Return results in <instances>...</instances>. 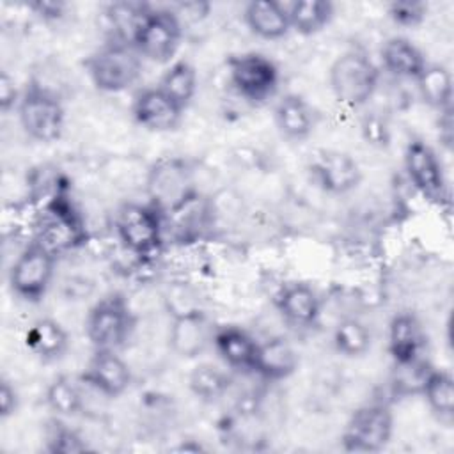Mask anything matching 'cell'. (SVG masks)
Returning a JSON list of instances; mask_svg holds the SVG:
<instances>
[{
	"instance_id": "obj_1",
	"label": "cell",
	"mask_w": 454,
	"mask_h": 454,
	"mask_svg": "<svg viewBox=\"0 0 454 454\" xmlns=\"http://www.w3.org/2000/svg\"><path fill=\"white\" fill-rule=\"evenodd\" d=\"M83 66L98 90L119 94L140 80L144 59L133 44L112 39L90 53Z\"/></svg>"
},
{
	"instance_id": "obj_2",
	"label": "cell",
	"mask_w": 454,
	"mask_h": 454,
	"mask_svg": "<svg viewBox=\"0 0 454 454\" xmlns=\"http://www.w3.org/2000/svg\"><path fill=\"white\" fill-rule=\"evenodd\" d=\"M25 135L41 144L57 142L66 126V110L55 90L37 80L27 82L16 106Z\"/></svg>"
},
{
	"instance_id": "obj_3",
	"label": "cell",
	"mask_w": 454,
	"mask_h": 454,
	"mask_svg": "<svg viewBox=\"0 0 454 454\" xmlns=\"http://www.w3.org/2000/svg\"><path fill=\"white\" fill-rule=\"evenodd\" d=\"M328 83L335 99L349 108H360L378 90L380 67L358 48L337 55L328 69Z\"/></svg>"
},
{
	"instance_id": "obj_4",
	"label": "cell",
	"mask_w": 454,
	"mask_h": 454,
	"mask_svg": "<svg viewBox=\"0 0 454 454\" xmlns=\"http://www.w3.org/2000/svg\"><path fill=\"white\" fill-rule=\"evenodd\" d=\"M145 192L163 216L177 215L197 199L193 174L181 158H160L145 174Z\"/></svg>"
},
{
	"instance_id": "obj_5",
	"label": "cell",
	"mask_w": 454,
	"mask_h": 454,
	"mask_svg": "<svg viewBox=\"0 0 454 454\" xmlns=\"http://www.w3.org/2000/svg\"><path fill=\"white\" fill-rule=\"evenodd\" d=\"M114 231L126 252L149 259L163 243V215L149 202H124L115 211Z\"/></svg>"
},
{
	"instance_id": "obj_6",
	"label": "cell",
	"mask_w": 454,
	"mask_h": 454,
	"mask_svg": "<svg viewBox=\"0 0 454 454\" xmlns=\"http://www.w3.org/2000/svg\"><path fill=\"white\" fill-rule=\"evenodd\" d=\"M137 317L121 293L98 300L85 317V335L94 349L119 351L131 337Z\"/></svg>"
},
{
	"instance_id": "obj_7",
	"label": "cell",
	"mask_w": 454,
	"mask_h": 454,
	"mask_svg": "<svg viewBox=\"0 0 454 454\" xmlns=\"http://www.w3.org/2000/svg\"><path fill=\"white\" fill-rule=\"evenodd\" d=\"M183 41V21L167 7H151L138 25L131 44L144 60L172 64Z\"/></svg>"
},
{
	"instance_id": "obj_8",
	"label": "cell",
	"mask_w": 454,
	"mask_h": 454,
	"mask_svg": "<svg viewBox=\"0 0 454 454\" xmlns=\"http://www.w3.org/2000/svg\"><path fill=\"white\" fill-rule=\"evenodd\" d=\"M55 262L57 255L37 239H32L9 268L7 282L12 294L28 303L41 301L53 280Z\"/></svg>"
},
{
	"instance_id": "obj_9",
	"label": "cell",
	"mask_w": 454,
	"mask_h": 454,
	"mask_svg": "<svg viewBox=\"0 0 454 454\" xmlns=\"http://www.w3.org/2000/svg\"><path fill=\"white\" fill-rule=\"evenodd\" d=\"M229 83L238 96L254 105L275 96L280 83L278 66L259 51H243L227 60Z\"/></svg>"
},
{
	"instance_id": "obj_10",
	"label": "cell",
	"mask_w": 454,
	"mask_h": 454,
	"mask_svg": "<svg viewBox=\"0 0 454 454\" xmlns=\"http://www.w3.org/2000/svg\"><path fill=\"white\" fill-rule=\"evenodd\" d=\"M394 434V415L383 403L356 408L344 424L340 445L346 452H380Z\"/></svg>"
},
{
	"instance_id": "obj_11",
	"label": "cell",
	"mask_w": 454,
	"mask_h": 454,
	"mask_svg": "<svg viewBox=\"0 0 454 454\" xmlns=\"http://www.w3.org/2000/svg\"><path fill=\"white\" fill-rule=\"evenodd\" d=\"M404 170L422 199L438 206L449 200V184L442 160L427 142L420 138L408 142L404 149Z\"/></svg>"
},
{
	"instance_id": "obj_12",
	"label": "cell",
	"mask_w": 454,
	"mask_h": 454,
	"mask_svg": "<svg viewBox=\"0 0 454 454\" xmlns=\"http://www.w3.org/2000/svg\"><path fill=\"white\" fill-rule=\"evenodd\" d=\"M34 239L43 243L55 255L83 241V227L80 216L74 213L66 197L57 195L48 204Z\"/></svg>"
},
{
	"instance_id": "obj_13",
	"label": "cell",
	"mask_w": 454,
	"mask_h": 454,
	"mask_svg": "<svg viewBox=\"0 0 454 454\" xmlns=\"http://www.w3.org/2000/svg\"><path fill=\"white\" fill-rule=\"evenodd\" d=\"M211 323L197 307H188L172 312L168 328V346L181 358H195L213 344Z\"/></svg>"
},
{
	"instance_id": "obj_14",
	"label": "cell",
	"mask_w": 454,
	"mask_h": 454,
	"mask_svg": "<svg viewBox=\"0 0 454 454\" xmlns=\"http://www.w3.org/2000/svg\"><path fill=\"white\" fill-rule=\"evenodd\" d=\"M312 177L325 193L346 195L362 183V168L349 153L323 149L312 161Z\"/></svg>"
},
{
	"instance_id": "obj_15",
	"label": "cell",
	"mask_w": 454,
	"mask_h": 454,
	"mask_svg": "<svg viewBox=\"0 0 454 454\" xmlns=\"http://www.w3.org/2000/svg\"><path fill=\"white\" fill-rule=\"evenodd\" d=\"M131 380V369L126 360L119 351L108 349H94L80 376L82 383L110 399L122 395L129 388Z\"/></svg>"
},
{
	"instance_id": "obj_16",
	"label": "cell",
	"mask_w": 454,
	"mask_h": 454,
	"mask_svg": "<svg viewBox=\"0 0 454 454\" xmlns=\"http://www.w3.org/2000/svg\"><path fill=\"white\" fill-rule=\"evenodd\" d=\"M181 110L156 85L137 92L131 103V115L138 126L154 133H168L177 129L183 121Z\"/></svg>"
},
{
	"instance_id": "obj_17",
	"label": "cell",
	"mask_w": 454,
	"mask_h": 454,
	"mask_svg": "<svg viewBox=\"0 0 454 454\" xmlns=\"http://www.w3.org/2000/svg\"><path fill=\"white\" fill-rule=\"evenodd\" d=\"M387 348L395 367L424 360L426 330L413 312H399L390 319Z\"/></svg>"
},
{
	"instance_id": "obj_18",
	"label": "cell",
	"mask_w": 454,
	"mask_h": 454,
	"mask_svg": "<svg viewBox=\"0 0 454 454\" xmlns=\"http://www.w3.org/2000/svg\"><path fill=\"white\" fill-rule=\"evenodd\" d=\"M275 307L289 325L300 328L316 325L321 314V300L307 282H289L280 287L275 296Z\"/></svg>"
},
{
	"instance_id": "obj_19",
	"label": "cell",
	"mask_w": 454,
	"mask_h": 454,
	"mask_svg": "<svg viewBox=\"0 0 454 454\" xmlns=\"http://www.w3.org/2000/svg\"><path fill=\"white\" fill-rule=\"evenodd\" d=\"M273 121L284 138L301 142L316 129L317 114L303 96L289 92L277 101L273 108Z\"/></svg>"
},
{
	"instance_id": "obj_20",
	"label": "cell",
	"mask_w": 454,
	"mask_h": 454,
	"mask_svg": "<svg viewBox=\"0 0 454 454\" xmlns=\"http://www.w3.org/2000/svg\"><path fill=\"white\" fill-rule=\"evenodd\" d=\"M257 346L259 340H255L247 330L239 326L225 325L215 328L213 348L222 358V362L231 369L254 372Z\"/></svg>"
},
{
	"instance_id": "obj_21",
	"label": "cell",
	"mask_w": 454,
	"mask_h": 454,
	"mask_svg": "<svg viewBox=\"0 0 454 454\" xmlns=\"http://www.w3.org/2000/svg\"><path fill=\"white\" fill-rule=\"evenodd\" d=\"M300 358L284 337H270L257 346L254 372L266 381H282L294 374Z\"/></svg>"
},
{
	"instance_id": "obj_22",
	"label": "cell",
	"mask_w": 454,
	"mask_h": 454,
	"mask_svg": "<svg viewBox=\"0 0 454 454\" xmlns=\"http://www.w3.org/2000/svg\"><path fill=\"white\" fill-rule=\"evenodd\" d=\"M248 30L266 41H278L291 32L286 4L277 0H252L243 9Z\"/></svg>"
},
{
	"instance_id": "obj_23",
	"label": "cell",
	"mask_w": 454,
	"mask_h": 454,
	"mask_svg": "<svg viewBox=\"0 0 454 454\" xmlns=\"http://www.w3.org/2000/svg\"><path fill=\"white\" fill-rule=\"evenodd\" d=\"M380 60L390 74L413 82L427 66V59L422 50L411 39L403 35H392L383 43Z\"/></svg>"
},
{
	"instance_id": "obj_24",
	"label": "cell",
	"mask_w": 454,
	"mask_h": 454,
	"mask_svg": "<svg viewBox=\"0 0 454 454\" xmlns=\"http://www.w3.org/2000/svg\"><path fill=\"white\" fill-rule=\"evenodd\" d=\"M25 346L35 358L43 362H55L66 355L69 348V335L59 321L41 317L27 330Z\"/></svg>"
},
{
	"instance_id": "obj_25",
	"label": "cell",
	"mask_w": 454,
	"mask_h": 454,
	"mask_svg": "<svg viewBox=\"0 0 454 454\" xmlns=\"http://www.w3.org/2000/svg\"><path fill=\"white\" fill-rule=\"evenodd\" d=\"M420 99L438 114L452 112V98H454V83L450 71L442 64H431L424 67V71L415 80Z\"/></svg>"
},
{
	"instance_id": "obj_26",
	"label": "cell",
	"mask_w": 454,
	"mask_h": 454,
	"mask_svg": "<svg viewBox=\"0 0 454 454\" xmlns=\"http://www.w3.org/2000/svg\"><path fill=\"white\" fill-rule=\"evenodd\" d=\"M431 413L445 424L454 419V378L445 369L429 367L426 372L420 390Z\"/></svg>"
},
{
	"instance_id": "obj_27",
	"label": "cell",
	"mask_w": 454,
	"mask_h": 454,
	"mask_svg": "<svg viewBox=\"0 0 454 454\" xmlns=\"http://www.w3.org/2000/svg\"><path fill=\"white\" fill-rule=\"evenodd\" d=\"M291 30L300 35L321 32L333 18L335 7L328 0H294L286 4Z\"/></svg>"
},
{
	"instance_id": "obj_28",
	"label": "cell",
	"mask_w": 454,
	"mask_h": 454,
	"mask_svg": "<svg viewBox=\"0 0 454 454\" xmlns=\"http://www.w3.org/2000/svg\"><path fill=\"white\" fill-rule=\"evenodd\" d=\"M156 87L165 96H168L181 110H186L188 105L192 103V99L195 98V92H197V87H199L197 71L184 59L174 60L163 71Z\"/></svg>"
},
{
	"instance_id": "obj_29",
	"label": "cell",
	"mask_w": 454,
	"mask_h": 454,
	"mask_svg": "<svg viewBox=\"0 0 454 454\" xmlns=\"http://www.w3.org/2000/svg\"><path fill=\"white\" fill-rule=\"evenodd\" d=\"M232 378L231 374L211 362L197 364L188 374V388L190 392L206 403H213L227 394L231 388Z\"/></svg>"
},
{
	"instance_id": "obj_30",
	"label": "cell",
	"mask_w": 454,
	"mask_h": 454,
	"mask_svg": "<svg viewBox=\"0 0 454 454\" xmlns=\"http://www.w3.org/2000/svg\"><path fill=\"white\" fill-rule=\"evenodd\" d=\"M82 383V381H80ZM69 376H57L44 392L46 406L60 419H73L83 411V392Z\"/></svg>"
},
{
	"instance_id": "obj_31",
	"label": "cell",
	"mask_w": 454,
	"mask_h": 454,
	"mask_svg": "<svg viewBox=\"0 0 454 454\" xmlns=\"http://www.w3.org/2000/svg\"><path fill=\"white\" fill-rule=\"evenodd\" d=\"M332 344L342 356L358 358L371 349L372 335L365 323L356 317H346L335 325Z\"/></svg>"
},
{
	"instance_id": "obj_32",
	"label": "cell",
	"mask_w": 454,
	"mask_h": 454,
	"mask_svg": "<svg viewBox=\"0 0 454 454\" xmlns=\"http://www.w3.org/2000/svg\"><path fill=\"white\" fill-rule=\"evenodd\" d=\"M89 447L85 440L60 417H55L46 429V450L53 454H74L85 452Z\"/></svg>"
},
{
	"instance_id": "obj_33",
	"label": "cell",
	"mask_w": 454,
	"mask_h": 454,
	"mask_svg": "<svg viewBox=\"0 0 454 454\" xmlns=\"http://www.w3.org/2000/svg\"><path fill=\"white\" fill-rule=\"evenodd\" d=\"M387 14L395 25L413 28V27H419L426 20L427 4L419 2V0L392 2L387 5Z\"/></svg>"
},
{
	"instance_id": "obj_34",
	"label": "cell",
	"mask_w": 454,
	"mask_h": 454,
	"mask_svg": "<svg viewBox=\"0 0 454 454\" xmlns=\"http://www.w3.org/2000/svg\"><path fill=\"white\" fill-rule=\"evenodd\" d=\"M360 133H362L365 144H369L371 147H376V149L388 147L390 138H392V131H390L388 121L383 115L376 114V112L365 114L362 117V121H360Z\"/></svg>"
},
{
	"instance_id": "obj_35",
	"label": "cell",
	"mask_w": 454,
	"mask_h": 454,
	"mask_svg": "<svg viewBox=\"0 0 454 454\" xmlns=\"http://www.w3.org/2000/svg\"><path fill=\"white\" fill-rule=\"evenodd\" d=\"M20 96H21V90L16 87L14 78L4 69L0 73V110L4 115H7L11 110L16 112Z\"/></svg>"
},
{
	"instance_id": "obj_36",
	"label": "cell",
	"mask_w": 454,
	"mask_h": 454,
	"mask_svg": "<svg viewBox=\"0 0 454 454\" xmlns=\"http://www.w3.org/2000/svg\"><path fill=\"white\" fill-rule=\"evenodd\" d=\"M20 408V395L14 385L7 380H0V420H7Z\"/></svg>"
},
{
	"instance_id": "obj_37",
	"label": "cell",
	"mask_w": 454,
	"mask_h": 454,
	"mask_svg": "<svg viewBox=\"0 0 454 454\" xmlns=\"http://www.w3.org/2000/svg\"><path fill=\"white\" fill-rule=\"evenodd\" d=\"M28 9L34 11V14L44 21H57L64 18L67 5L57 0H37L28 4Z\"/></svg>"
},
{
	"instance_id": "obj_38",
	"label": "cell",
	"mask_w": 454,
	"mask_h": 454,
	"mask_svg": "<svg viewBox=\"0 0 454 454\" xmlns=\"http://www.w3.org/2000/svg\"><path fill=\"white\" fill-rule=\"evenodd\" d=\"M177 16L184 14L186 18H193L199 20L202 16H206L209 12V4H199V2H192V4H179L177 11L172 9Z\"/></svg>"
}]
</instances>
